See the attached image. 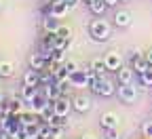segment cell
Returning a JSON list of instances; mask_svg holds the SVG:
<instances>
[{
    "label": "cell",
    "instance_id": "obj_15",
    "mask_svg": "<svg viewBox=\"0 0 152 139\" xmlns=\"http://www.w3.org/2000/svg\"><path fill=\"white\" fill-rule=\"evenodd\" d=\"M38 95V87H28V84H23V91H21V97L26 99L28 103H32V99Z\"/></svg>",
    "mask_w": 152,
    "mask_h": 139
},
{
    "label": "cell",
    "instance_id": "obj_11",
    "mask_svg": "<svg viewBox=\"0 0 152 139\" xmlns=\"http://www.w3.org/2000/svg\"><path fill=\"white\" fill-rule=\"evenodd\" d=\"M133 57V70H135V74H144L148 70V61H146V57H140V55H131Z\"/></svg>",
    "mask_w": 152,
    "mask_h": 139
},
{
    "label": "cell",
    "instance_id": "obj_12",
    "mask_svg": "<svg viewBox=\"0 0 152 139\" xmlns=\"http://www.w3.org/2000/svg\"><path fill=\"white\" fill-rule=\"evenodd\" d=\"M89 9H91V13H93V15H97V17H102V15L106 13L108 4H106V0H93V2L89 4Z\"/></svg>",
    "mask_w": 152,
    "mask_h": 139
},
{
    "label": "cell",
    "instance_id": "obj_5",
    "mask_svg": "<svg viewBox=\"0 0 152 139\" xmlns=\"http://www.w3.org/2000/svg\"><path fill=\"white\" fill-rule=\"evenodd\" d=\"M106 63H108V70H114V72H118L123 68V57L118 51H110L106 55Z\"/></svg>",
    "mask_w": 152,
    "mask_h": 139
},
{
    "label": "cell",
    "instance_id": "obj_14",
    "mask_svg": "<svg viewBox=\"0 0 152 139\" xmlns=\"http://www.w3.org/2000/svg\"><path fill=\"white\" fill-rule=\"evenodd\" d=\"M15 74V65L11 61H0V76L2 78H11Z\"/></svg>",
    "mask_w": 152,
    "mask_h": 139
},
{
    "label": "cell",
    "instance_id": "obj_2",
    "mask_svg": "<svg viewBox=\"0 0 152 139\" xmlns=\"http://www.w3.org/2000/svg\"><path fill=\"white\" fill-rule=\"evenodd\" d=\"M89 32L93 36V40H99V42L110 40V36H112V28H110V23L104 21V19H95V21L89 25Z\"/></svg>",
    "mask_w": 152,
    "mask_h": 139
},
{
    "label": "cell",
    "instance_id": "obj_6",
    "mask_svg": "<svg viewBox=\"0 0 152 139\" xmlns=\"http://www.w3.org/2000/svg\"><path fill=\"white\" fill-rule=\"evenodd\" d=\"M72 106H74V110L76 112H80V114H85V112H89L91 110V99L89 97H85V95H78V97H74V101H72Z\"/></svg>",
    "mask_w": 152,
    "mask_h": 139
},
{
    "label": "cell",
    "instance_id": "obj_25",
    "mask_svg": "<svg viewBox=\"0 0 152 139\" xmlns=\"http://www.w3.org/2000/svg\"><path fill=\"white\" fill-rule=\"evenodd\" d=\"M118 2H121V0H106V4H108V7H116Z\"/></svg>",
    "mask_w": 152,
    "mask_h": 139
},
{
    "label": "cell",
    "instance_id": "obj_16",
    "mask_svg": "<svg viewBox=\"0 0 152 139\" xmlns=\"http://www.w3.org/2000/svg\"><path fill=\"white\" fill-rule=\"evenodd\" d=\"M42 25H45V30H47V32H57V28H59V23L55 21V17H47Z\"/></svg>",
    "mask_w": 152,
    "mask_h": 139
},
{
    "label": "cell",
    "instance_id": "obj_27",
    "mask_svg": "<svg viewBox=\"0 0 152 139\" xmlns=\"http://www.w3.org/2000/svg\"><path fill=\"white\" fill-rule=\"evenodd\" d=\"M85 2H87V4H91V2H93V0H85Z\"/></svg>",
    "mask_w": 152,
    "mask_h": 139
},
{
    "label": "cell",
    "instance_id": "obj_21",
    "mask_svg": "<svg viewBox=\"0 0 152 139\" xmlns=\"http://www.w3.org/2000/svg\"><path fill=\"white\" fill-rule=\"evenodd\" d=\"M142 133H144L146 139H152V122H146V124L142 127Z\"/></svg>",
    "mask_w": 152,
    "mask_h": 139
},
{
    "label": "cell",
    "instance_id": "obj_29",
    "mask_svg": "<svg viewBox=\"0 0 152 139\" xmlns=\"http://www.w3.org/2000/svg\"><path fill=\"white\" fill-rule=\"evenodd\" d=\"M87 139H91V137H87Z\"/></svg>",
    "mask_w": 152,
    "mask_h": 139
},
{
    "label": "cell",
    "instance_id": "obj_28",
    "mask_svg": "<svg viewBox=\"0 0 152 139\" xmlns=\"http://www.w3.org/2000/svg\"><path fill=\"white\" fill-rule=\"evenodd\" d=\"M121 2H127V0H121Z\"/></svg>",
    "mask_w": 152,
    "mask_h": 139
},
{
    "label": "cell",
    "instance_id": "obj_1",
    "mask_svg": "<svg viewBox=\"0 0 152 139\" xmlns=\"http://www.w3.org/2000/svg\"><path fill=\"white\" fill-rule=\"evenodd\" d=\"M89 87H91V91H93L95 95H102V97H112V95H114V84H112V80H108V78H104V76L91 78V80H89Z\"/></svg>",
    "mask_w": 152,
    "mask_h": 139
},
{
    "label": "cell",
    "instance_id": "obj_24",
    "mask_svg": "<svg viewBox=\"0 0 152 139\" xmlns=\"http://www.w3.org/2000/svg\"><path fill=\"white\" fill-rule=\"evenodd\" d=\"M144 57H146V61H148V63L152 65V49H148V51L144 53Z\"/></svg>",
    "mask_w": 152,
    "mask_h": 139
},
{
    "label": "cell",
    "instance_id": "obj_4",
    "mask_svg": "<svg viewBox=\"0 0 152 139\" xmlns=\"http://www.w3.org/2000/svg\"><path fill=\"white\" fill-rule=\"evenodd\" d=\"M70 108H74V106H72L70 99L64 97V95H61V97H57V99H55V103H53V110H55L57 116H68Z\"/></svg>",
    "mask_w": 152,
    "mask_h": 139
},
{
    "label": "cell",
    "instance_id": "obj_18",
    "mask_svg": "<svg viewBox=\"0 0 152 139\" xmlns=\"http://www.w3.org/2000/svg\"><path fill=\"white\" fill-rule=\"evenodd\" d=\"M26 101V99L23 97H17V99H13V101H11V112H19V110H21V103Z\"/></svg>",
    "mask_w": 152,
    "mask_h": 139
},
{
    "label": "cell",
    "instance_id": "obj_19",
    "mask_svg": "<svg viewBox=\"0 0 152 139\" xmlns=\"http://www.w3.org/2000/svg\"><path fill=\"white\" fill-rule=\"evenodd\" d=\"M76 68H78V65H76V61H70V59H68V61H64V70H66L68 74H74Z\"/></svg>",
    "mask_w": 152,
    "mask_h": 139
},
{
    "label": "cell",
    "instance_id": "obj_26",
    "mask_svg": "<svg viewBox=\"0 0 152 139\" xmlns=\"http://www.w3.org/2000/svg\"><path fill=\"white\" fill-rule=\"evenodd\" d=\"M2 103H4V93L0 91V106H2Z\"/></svg>",
    "mask_w": 152,
    "mask_h": 139
},
{
    "label": "cell",
    "instance_id": "obj_8",
    "mask_svg": "<svg viewBox=\"0 0 152 139\" xmlns=\"http://www.w3.org/2000/svg\"><path fill=\"white\" fill-rule=\"evenodd\" d=\"M133 74H135V70H133V68L123 65V68L116 72V78H118L121 84H131V82H133Z\"/></svg>",
    "mask_w": 152,
    "mask_h": 139
},
{
    "label": "cell",
    "instance_id": "obj_23",
    "mask_svg": "<svg viewBox=\"0 0 152 139\" xmlns=\"http://www.w3.org/2000/svg\"><path fill=\"white\" fill-rule=\"evenodd\" d=\"M64 2L68 4V9H74L76 4H78V2H80V0H64Z\"/></svg>",
    "mask_w": 152,
    "mask_h": 139
},
{
    "label": "cell",
    "instance_id": "obj_10",
    "mask_svg": "<svg viewBox=\"0 0 152 139\" xmlns=\"http://www.w3.org/2000/svg\"><path fill=\"white\" fill-rule=\"evenodd\" d=\"M114 25L116 28H129L131 25V13L129 11H118L114 15Z\"/></svg>",
    "mask_w": 152,
    "mask_h": 139
},
{
    "label": "cell",
    "instance_id": "obj_20",
    "mask_svg": "<svg viewBox=\"0 0 152 139\" xmlns=\"http://www.w3.org/2000/svg\"><path fill=\"white\" fill-rule=\"evenodd\" d=\"M140 76H142V80H144L146 84H148V82L152 84V65H148V70H146L144 74H140Z\"/></svg>",
    "mask_w": 152,
    "mask_h": 139
},
{
    "label": "cell",
    "instance_id": "obj_22",
    "mask_svg": "<svg viewBox=\"0 0 152 139\" xmlns=\"http://www.w3.org/2000/svg\"><path fill=\"white\" fill-rule=\"evenodd\" d=\"M106 139H123L116 129H106Z\"/></svg>",
    "mask_w": 152,
    "mask_h": 139
},
{
    "label": "cell",
    "instance_id": "obj_3",
    "mask_svg": "<svg viewBox=\"0 0 152 139\" xmlns=\"http://www.w3.org/2000/svg\"><path fill=\"white\" fill-rule=\"evenodd\" d=\"M118 97H121V101H125V103H133L137 99V89L133 87V82L131 84H121Z\"/></svg>",
    "mask_w": 152,
    "mask_h": 139
},
{
    "label": "cell",
    "instance_id": "obj_7",
    "mask_svg": "<svg viewBox=\"0 0 152 139\" xmlns=\"http://www.w3.org/2000/svg\"><path fill=\"white\" fill-rule=\"evenodd\" d=\"M23 84L28 87H38L40 84V70H36V68H30L23 76Z\"/></svg>",
    "mask_w": 152,
    "mask_h": 139
},
{
    "label": "cell",
    "instance_id": "obj_13",
    "mask_svg": "<svg viewBox=\"0 0 152 139\" xmlns=\"http://www.w3.org/2000/svg\"><path fill=\"white\" fill-rule=\"evenodd\" d=\"M91 68L95 70V74L97 76H104L108 72V63H106V59H93L91 61Z\"/></svg>",
    "mask_w": 152,
    "mask_h": 139
},
{
    "label": "cell",
    "instance_id": "obj_9",
    "mask_svg": "<svg viewBox=\"0 0 152 139\" xmlns=\"http://www.w3.org/2000/svg\"><path fill=\"white\" fill-rule=\"evenodd\" d=\"M99 124H102L104 129H116V124H118V116L114 114V112H106V114L99 118Z\"/></svg>",
    "mask_w": 152,
    "mask_h": 139
},
{
    "label": "cell",
    "instance_id": "obj_17",
    "mask_svg": "<svg viewBox=\"0 0 152 139\" xmlns=\"http://www.w3.org/2000/svg\"><path fill=\"white\" fill-rule=\"evenodd\" d=\"M55 34H57V36H61V38H66V40H72V30H70L68 25H66V28H64V25H59Z\"/></svg>",
    "mask_w": 152,
    "mask_h": 139
}]
</instances>
